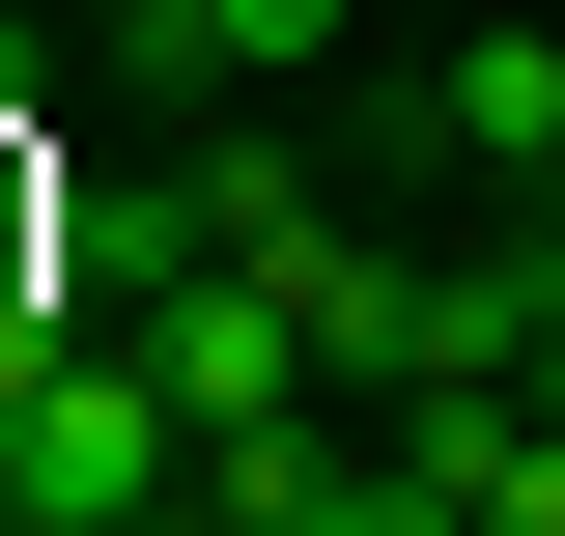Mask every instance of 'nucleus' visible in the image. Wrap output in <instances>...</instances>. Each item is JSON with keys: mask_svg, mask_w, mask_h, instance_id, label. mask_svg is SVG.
<instances>
[{"mask_svg": "<svg viewBox=\"0 0 565 536\" xmlns=\"http://www.w3.org/2000/svg\"><path fill=\"white\" fill-rule=\"evenodd\" d=\"M0 508H29V536H170V508H199L170 367H141V339H57V367L0 396Z\"/></svg>", "mask_w": 565, "mask_h": 536, "instance_id": "f257e3e1", "label": "nucleus"}, {"mask_svg": "<svg viewBox=\"0 0 565 536\" xmlns=\"http://www.w3.org/2000/svg\"><path fill=\"white\" fill-rule=\"evenodd\" d=\"M396 452L452 480L481 536H565V396H509V367H452V396H396Z\"/></svg>", "mask_w": 565, "mask_h": 536, "instance_id": "20e7f679", "label": "nucleus"}, {"mask_svg": "<svg viewBox=\"0 0 565 536\" xmlns=\"http://www.w3.org/2000/svg\"><path fill=\"white\" fill-rule=\"evenodd\" d=\"M424 141H452L481 199H565V57L537 29H452V57H424Z\"/></svg>", "mask_w": 565, "mask_h": 536, "instance_id": "39448f33", "label": "nucleus"}, {"mask_svg": "<svg viewBox=\"0 0 565 536\" xmlns=\"http://www.w3.org/2000/svg\"><path fill=\"white\" fill-rule=\"evenodd\" d=\"M141 367H170V424H282L311 396V311H282V255H199L170 311H114Z\"/></svg>", "mask_w": 565, "mask_h": 536, "instance_id": "f03ea898", "label": "nucleus"}, {"mask_svg": "<svg viewBox=\"0 0 565 536\" xmlns=\"http://www.w3.org/2000/svg\"><path fill=\"white\" fill-rule=\"evenodd\" d=\"M0 29H29V0H0Z\"/></svg>", "mask_w": 565, "mask_h": 536, "instance_id": "0eeeda50", "label": "nucleus"}, {"mask_svg": "<svg viewBox=\"0 0 565 536\" xmlns=\"http://www.w3.org/2000/svg\"><path fill=\"white\" fill-rule=\"evenodd\" d=\"M340 57V0H170V29H141V85H311Z\"/></svg>", "mask_w": 565, "mask_h": 536, "instance_id": "423d86ee", "label": "nucleus"}, {"mask_svg": "<svg viewBox=\"0 0 565 536\" xmlns=\"http://www.w3.org/2000/svg\"><path fill=\"white\" fill-rule=\"evenodd\" d=\"M226 226H199V170H85V199H29V282L57 311H170Z\"/></svg>", "mask_w": 565, "mask_h": 536, "instance_id": "7ed1b4c3", "label": "nucleus"}]
</instances>
